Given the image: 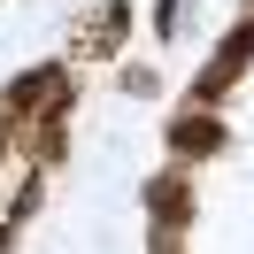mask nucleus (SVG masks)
Listing matches in <instances>:
<instances>
[{
	"label": "nucleus",
	"mask_w": 254,
	"mask_h": 254,
	"mask_svg": "<svg viewBox=\"0 0 254 254\" xmlns=\"http://www.w3.org/2000/svg\"><path fill=\"white\" fill-rule=\"evenodd\" d=\"M177 146H185V154H216V146H223V124H216V116H192V124L177 131Z\"/></svg>",
	"instance_id": "f257e3e1"
}]
</instances>
